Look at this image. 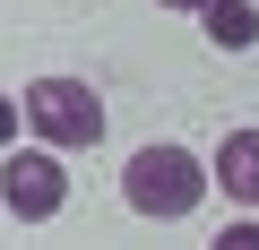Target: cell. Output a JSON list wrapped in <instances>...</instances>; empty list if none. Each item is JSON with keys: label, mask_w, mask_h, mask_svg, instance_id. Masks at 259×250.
Wrapping results in <instances>:
<instances>
[{"label": "cell", "mask_w": 259, "mask_h": 250, "mask_svg": "<svg viewBox=\"0 0 259 250\" xmlns=\"http://www.w3.org/2000/svg\"><path fill=\"white\" fill-rule=\"evenodd\" d=\"M207 190H216V181H207V164H199L190 147H139V156L121 164V198L139 207V216H156V224L190 216Z\"/></svg>", "instance_id": "cell-1"}, {"label": "cell", "mask_w": 259, "mask_h": 250, "mask_svg": "<svg viewBox=\"0 0 259 250\" xmlns=\"http://www.w3.org/2000/svg\"><path fill=\"white\" fill-rule=\"evenodd\" d=\"M18 112H26V130H35L52 156H87V147L104 138V95H95L87 78H35V86L18 95Z\"/></svg>", "instance_id": "cell-2"}, {"label": "cell", "mask_w": 259, "mask_h": 250, "mask_svg": "<svg viewBox=\"0 0 259 250\" xmlns=\"http://www.w3.org/2000/svg\"><path fill=\"white\" fill-rule=\"evenodd\" d=\"M61 198H69V164L52 147H9V156H0V207H9L18 224L61 216Z\"/></svg>", "instance_id": "cell-3"}, {"label": "cell", "mask_w": 259, "mask_h": 250, "mask_svg": "<svg viewBox=\"0 0 259 250\" xmlns=\"http://www.w3.org/2000/svg\"><path fill=\"white\" fill-rule=\"evenodd\" d=\"M207 181H216L225 198L259 207V130H225V138H216V164H207Z\"/></svg>", "instance_id": "cell-4"}, {"label": "cell", "mask_w": 259, "mask_h": 250, "mask_svg": "<svg viewBox=\"0 0 259 250\" xmlns=\"http://www.w3.org/2000/svg\"><path fill=\"white\" fill-rule=\"evenodd\" d=\"M199 26H207L216 52H250L259 43V9L250 0H199Z\"/></svg>", "instance_id": "cell-5"}, {"label": "cell", "mask_w": 259, "mask_h": 250, "mask_svg": "<svg viewBox=\"0 0 259 250\" xmlns=\"http://www.w3.org/2000/svg\"><path fill=\"white\" fill-rule=\"evenodd\" d=\"M207 250H259V224H225V233H216Z\"/></svg>", "instance_id": "cell-6"}, {"label": "cell", "mask_w": 259, "mask_h": 250, "mask_svg": "<svg viewBox=\"0 0 259 250\" xmlns=\"http://www.w3.org/2000/svg\"><path fill=\"white\" fill-rule=\"evenodd\" d=\"M18 130H26V112H18L9 95H0V156H9V147H18Z\"/></svg>", "instance_id": "cell-7"}, {"label": "cell", "mask_w": 259, "mask_h": 250, "mask_svg": "<svg viewBox=\"0 0 259 250\" xmlns=\"http://www.w3.org/2000/svg\"><path fill=\"white\" fill-rule=\"evenodd\" d=\"M156 9H190V18H199V0H156Z\"/></svg>", "instance_id": "cell-8"}]
</instances>
